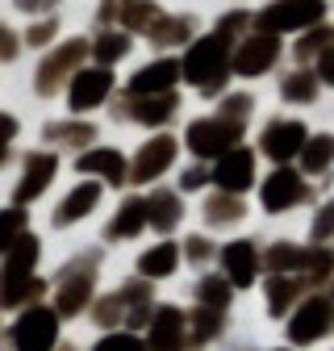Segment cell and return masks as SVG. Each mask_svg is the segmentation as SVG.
Returning a JSON list of instances; mask_svg holds the SVG:
<instances>
[{
    "mask_svg": "<svg viewBox=\"0 0 334 351\" xmlns=\"http://www.w3.org/2000/svg\"><path fill=\"white\" fill-rule=\"evenodd\" d=\"M184 71L192 84H201L205 93H218L226 80V38H205L192 47V55L184 59Z\"/></svg>",
    "mask_w": 334,
    "mask_h": 351,
    "instance_id": "cell-1",
    "label": "cell"
},
{
    "mask_svg": "<svg viewBox=\"0 0 334 351\" xmlns=\"http://www.w3.org/2000/svg\"><path fill=\"white\" fill-rule=\"evenodd\" d=\"M322 21H326L322 0H284V5L264 13L268 29H305V25H322Z\"/></svg>",
    "mask_w": 334,
    "mask_h": 351,
    "instance_id": "cell-2",
    "label": "cell"
},
{
    "mask_svg": "<svg viewBox=\"0 0 334 351\" xmlns=\"http://www.w3.org/2000/svg\"><path fill=\"white\" fill-rule=\"evenodd\" d=\"M330 326H334V301L313 297V301L301 305V314L288 322V339H292V343H313V339H322Z\"/></svg>",
    "mask_w": 334,
    "mask_h": 351,
    "instance_id": "cell-3",
    "label": "cell"
},
{
    "mask_svg": "<svg viewBox=\"0 0 334 351\" xmlns=\"http://www.w3.org/2000/svg\"><path fill=\"white\" fill-rule=\"evenodd\" d=\"M238 130H242V121H234V117H226V121H192L188 147L196 155H218L230 143H238Z\"/></svg>",
    "mask_w": 334,
    "mask_h": 351,
    "instance_id": "cell-4",
    "label": "cell"
},
{
    "mask_svg": "<svg viewBox=\"0 0 334 351\" xmlns=\"http://www.w3.org/2000/svg\"><path fill=\"white\" fill-rule=\"evenodd\" d=\"M55 330H59V322H55L51 310H29L17 322V330H13L17 351H51L55 347Z\"/></svg>",
    "mask_w": 334,
    "mask_h": 351,
    "instance_id": "cell-5",
    "label": "cell"
},
{
    "mask_svg": "<svg viewBox=\"0 0 334 351\" xmlns=\"http://www.w3.org/2000/svg\"><path fill=\"white\" fill-rule=\"evenodd\" d=\"M305 125L301 121H280V125H268V134H264V151L272 159H292V155H301L305 151Z\"/></svg>",
    "mask_w": 334,
    "mask_h": 351,
    "instance_id": "cell-6",
    "label": "cell"
},
{
    "mask_svg": "<svg viewBox=\"0 0 334 351\" xmlns=\"http://www.w3.org/2000/svg\"><path fill=\"white\" fill-rule=\"evenodd\" d=\"M305 197V184H301V176L297 171H276L268 189H264V205L268 209H288V205H297Z\"/></svg>",
    "mask_w": 334,
    "mask_h": 351,
    "instance_id": "cell-7",
    "label": "cell"
},
{
    "mask_svg": "<svg viewBox=\"0 0 334 351\" xmlns=\"http://www.w3.org/2000/svg\"><path fill=\"white\" fill-rule=\"evenodd\" d=\"M176 75H180V63H172V59H163V63H151L146 71H138V75L130 80V88H134V97L167 93V88L176 84Z\"/></svg>",
    "mask_w": 334,
    "mask_h": 351,
    "instance_id": "cell-8",
    "label": "cell"
},
{
    "mask_svg": "<svg viewBox=\"0 0 334 351\" xmlns=\"http://www.w3.org/2000/svg\"><path fill=\"white\" fill-rule=\"evenodd\" d=\"M172 155H176V143L172 138H155V143H146L142 147V155L134 159V180H155V176L172 163Z\"/></svg>",
    "mask_w": 334,
    "mask_h": 351,
    "instance_id": "cell-9",
    "label": "cell"
},
{
    "mask_svg": "<svg viewBox=\"0 0 334 351\" xmlns=\"http://www.w3.org/2000/svg\"><path fill=\"white\" fill-rule=\"evenodd\" d=\"M109 93V71H79L71 84V109H92Z\"/></svg>",
    "mask_w": 334,
    "mask_h": 351,
    "instance_id": "cell-10",
    "label": "cell"
},
{
    "mask_svg": "<svg viewBox=\"0 0 334 351\" xmlns=\"http://www.w3.org/2000/svg\"><path fill=\"white\" fill-rule=\"evenodd\" d=\"M218 184L226 189V193H242L246 184H250V151H230L222 163H218Z\"/></svg>",
    "mask_w": 334,
    "mask_h": 351,
    "instance_id": "cell-11",
    "label": "cell"
},
{
    "mask_svg": "<svg viewBox=\"0 0 334 351\" xmlns=\"http://www.w3.org/2000/svg\"><path fill=\"white\" fill-rule=\"evenodd\" d=\"M272 59H276V42H272V38H250V42H242L234 67H238L242 75H259L264 67H272Z\"/></svg>",
    "mask_w": 334,
    "mask_h": 351,
    "instance_id": "cell-12",
    "label": "cell"
},
{
    "mask_svg": "<svg viewBox=\"0 0 334 351\" xmlns=\"http://www.w3.org/2000/svg\"><path fill=\"white\" fill-rule=\"evenodd\" d=\"M180 343H184V318L176 310H159L151 330V351H180Z\"/></svg>",
    "mask_w": 334,
    "mask_h": 351,
    "instance_id": "cell-13",
    "label": "cell"
},
{
    "mask_svg": "<svg viewBox=\"0 0 334 351\" xmlns=\"http://www.w3.org/2000/svg\"><path fill=\"white\" fill-rule=\"evenodd\" d=\"M51 171H55V155H29L25 180H21V189H17V201H29L34 193L47 189V184H51Z\"/></svg>",
    "mask_w": 334,
    "mask_h": 351,
    "instance_id": "cell-14",
    "label": "cell"
},
{
    "mask_svg": "<svg viewBox=\"0 0 334 351\" xmlns=\"http://www.w3.org/2000/svg\"><path fill=\"white\" fill-rule=\"evenodd\" d=\"M226 272L234 285H250V276H255V247L250 243H230L226 247Z\"/></svg>",
    "mask_w": 334,
    "mask_h": 351,
    "instance_id": "cell-15",
    "label": "cell"
},
{
    "mask_svg": "<svg viewBox=\"0 0 334 351\" xmlns=\"http://www.w3.org/2000/svg\"><path fill=\"white\" fill-rule=\"evenodd\" d=\"M79 167L84 171H105V180H125V159L117 155V151H92V155H84L79 159Z\"/></svg>",
    "mask_w": 334,
    "mask_h": 351,
    "instance_id": "cell-16",
    "label": "cell"
},
{
    "mask_svg": "<svg viewBox=\"0 0 334 351\" xmlns=\"http://www.w3.org/2000/svg\"><path fill=\"white\" fill-rule=\"evenodd\" d=\"M301 159H305V171H326V167L334 163V138H330V134L309 138L305 151H301Z\"/></svg>",
    "mask_w": 334,
    "mask_h": 351,
    "instance_id": "cell-17",
    "label": "cell"
},
{
    "mask_svg": "<svg viewBox=\"0 0 334 351\" xmlns=\"http://www.w3.org/2000/svg\"><path fill=\"white\" fill-rule=\"evenodd\" d=\"M79 55H84V47H79V42H71V47H63V51H59V55H55V59L47 63V71H42V80H38V88H42V93H51V88L59 84V71H63V67H71V63H75Z\"/></svg>",
    "mask_w": 334,
    "mask_h": 351,
    "instance_id": "cell-18",
    "label": "cell"
},
{
    "mask_svg": "<svg viewBox=\"0 0 334 351\" xmlns=\"http://www.w3.org/2000/svg\"><path fill=\"white\" fill-rule=\"evenodd\" d=\"M176 247L172 243H163V247H155V251H146L142 255V276H167V272H172L176 268Z\"/></svg>",
    "mask_w": 334,
    "mask_h": 351,
    "instance_id": "cell-19",
    "label": "cell"
},
{
    "mask_svg": "<svg viewBox=\"0 0 334 351\" xmlns=\"http://www.w3.org/2000/svg\"><path fill=\"white\" fill-rule=\"evenodd\" d=\"M97 205V184H84V189H75L67 201H63V209H59V222H71V217H84Z\"/></svg>",
    "mask_w": 334,
    "mask_h": 351,
    "instance_id": "cell-20",
    "label": "cell"
},
{
    "mask_svg": "<svg viewBox=\"0 0 334 351\" xmlns=\"http://www.w3.org/2000/svg\"><path fill=\"white\" fill-rule=\"evenodd\" d=\"M301 272H305L309 280H330V276H334V255H330L326 247L305 251V255H301Z\"/></svg>",
    "mask_w": 334,
    "mask_h": 351,
    "instance_id": "cell-21",
    "label": "cell"
},
{
    "mask_svg": "<svg viewBox=\"0 0 334 351\" xmlns=\"http://www.w3.org/2000/svg\"><path fill=\"white\" fill-rule=\"evenodd\" d=\"M172 109H176V97H172V93H159L155 101H142L134 113H138V121H146V125H159V121H167V117H172Z\"/></svg>",
    "mask_w": 334,
    "mask_h": 351,
    "instance_id": "cell-22",
    "label": "cell"
},
{
    "mask_svg": "<svg viewBox=\"0 0 334 351\" xmlns=\"http://www.w3.org/2000/svg\"><path fill=\"white\" fill-rule=\"evenodd\" d=\"M146 201H125L121 205V217H117V222H113V234H134L142 222H146Z\"/></svg>",
    "mask_w": 334,
    "mask_h": 351,
    "instance_id": "cell-23",
    "label": "cell"
},
{
    "mask_svg": "<svg viewBox=\"0 0 334 351\" xmlns=\"http://www.w3.org/2000/svg\"><path fill=\"white\" fill-rule=\"evenodd\" d=\"M151 222L159 226V230H167V226H176V217H180V201L172 197V193H159L155 201H151Z\"/></svg>",
    "mask_w": 334,
    "mask_h": 351,
    "instance_id": "cell-24",
    "label": "cell"
},
{
    "mask_svg": "<svg viewBox=\"0 0 334 351\" xmlns=\"http://www.w3.org/2000/svg\"><path fill=\"white\" fill-rule=\"evenodd\" d=\"M21 226H25V213L21 209H9V213H0V251H13L21 239Z\"/></svg>",
    "mask_w": 334,
    "mask_h": 351,
    "instance_id": "cell-25",
    "label": "cell"
},
{
    "mask_svg": "<svg viewBox=\"0 0 334 351\" xmlns=\"http://www.w3.org/2000/svg\"><path fill=\"white\" fill-rule=\"evenodd\" d=\"M297 297V280H284V276H272V289H268V301H272V314H284V305Z\"/></svg>",
    "mask_w": 334,
    "mask_h": 351,
    "instance_id": "cell-26",
    "label": "cell"
},
{
    "mask_svg": "<svg viewBox=\"0 0 334 351\" xmlns=\"http://www.w3.org/2000/svg\"><path fill=\"white\" fill-rule=\"evenodd\" d=\"M84 301H88V276H79L75 285H67V289H63V297H59V310H63V314H75Z\"/></svg>",
    "mask_w": 334,
    "mask_h": 351,
    "instance_id": "cell-27",
    "label": "cell"
},
{
    "mask_svg": "<svg viewBox=\"0 0 334 351\" xmlns=\"http://www.w3.org/2000/svg\"><path fill=\"white\" fill-rule=\"evenodd\" d=\"M313 93H318V80L313 75H292L284 84V97L288 101H313Z\"/></svg>",
    "mask_w": 334,
    "mask_h": 351,
    "instance_id": "cell-28",
    "label": "cell"
},
{
    "mask_svg": "<svg viewBox=\"0 0 334 351\" xmlns=\"http://www.w3.org/2000/svg\"><path fill=\"white\" fill-rule=\"evenodd\" d=\"M330 234H334V201H326L322 213H318V222H313V243H326Z\"/></svg>",
    "mask_w": 334,
    "mask_h": 351,
    "instance_id": "cell-29",
    "label": "cell"
},
{
    "mask_svg": "<svg viewBox=\"0 0 334 351\" xmlns=\"http://www.w3.org/2000/svg\"><path fill=\"white\" fill-rule=\"evenodd\" d=\"M238 213H242V205H238V201L218 197L214 205H209V222H230V217H238Z\"/></svg>",
    "mask_w": 334,
    "mask_h": 351,
    "instance_id": "cell-30",
    "label": "cell"
},
{
    "mask_svg": "<svg viewBox=\"0 0 334 351\" xmlns=\"http://www.w3.org/2000/svg\"><path fill=\"white\" fill-rule=\"evenodd\" d=\"M97 55H101V59H121V55H125V38H117V34L101 38V42H97Z\"/></svg>",
    "mask_w": 334,
    "mask_h": 351,
    "instance_id": "cell-31",
    "label": "cell"
},
{
    "mask_svg": "<svg viewBox=\"0 0 334 351\" xmlns=\"http://www.w3.org/2000/svg\"><path fill=\"white\" fill-rule=\"evenodd\" d=\"M97 351H142V343L130 339V335H113V339H105Z\"/></svg>",
    "mask_w": 334,
    "mask_h": 351,
    "instance_id": "cell-32",
    "label": "cell"
},
{
    "mask_svg": "<svg viewBox=\"0 0 334 351\" xmlns=\"http://www.w3.org/2000/svg\"><path fill=\"white\" fill-rule=\"evenodd\" d=\"M201 297L222 310V305H226V285H222V280H205V285H201Z\"/></svg>",
    "mask_w": 334,
    "mask_h": 351,
    "instance_id": "cell-33",
    "label": "cell"
},
{
    "mask_svg": "<svg viewBox=\"0 0 334 351\" xmlns=\"http://www.w3.org/2000/svg\"><path fill=\"white\" fill-rule=\"evenodd\" d=\"M318 80L322 84H334V47L318 55Z\"/></svg>",
    "mask_w": 334,
    "mask_h": 351,
    "instance_id": "cell-34",
    "label": "cell"
},
{
    "mask_svg": "<svg viewBox=\"0 0 334 351\" xmlns=\"http://www.w3.org/2000/svg\"><path fill=\"white\" fill-rule=\"evenodd\" d=\"M125 21H130V25H146V21H155V5H134L130 13H125Z\"/></svg>",
    "mask_w": 334,
    "mask_h": 351,
    "instance_id": "cell-35",
    "label": "cell"
},
{
    "mask_svg": "<svg viewBox=\"0 0 334 351\" xmlns=\"http://www.w3.org/2000/svg\"><path fill=\"white\" fill-rule=\"evenodd\" d=\"M9 138H13V117H0V163L9 155Z\"/></svg>",
    "mask_w": 334,
    "mask_h": 351,
    "instance_id": "cell-36",
    "label": "cell"
},
{
    "mask_svg": "<svg viewBox=\"0 0 334 351\" xmlns=\"http://www.w3.org/2000/svg\"><path fill=\"white\" fill-rule=\"evenodd\" d=\"M51 34H55V21H47V25H34V29H29V42H34V47H42V42H47Z\"/></svg>",
    "mask_w": 334,
    "mask_h": 351,
    "instance_id": "cell-37",
    "label": "cell"
},
{
    "mask_svg": "<svg viewBox=\"0 0 334 351\" xmlns=\"http://www.w3.org/2000/svg\"><path fill=\"white\" fill-rule=\"evenodd\" d=\"M0 55H5V59H13V55H17V47H13V34H9L5 25H0Z\"/></svg>",
    "mask_w": 334,
    "mask_h": 351,
    "instance_id": "cell-38",
    "label": "cell"
},
{
    "mask_svg": "<svg viewBox=\"0 0 334 351\" xmlns=\"http://www.w3.org/2000/svg\"><path fill=\"white\" fill-rule=\"evenodd\" d=\"M201 180H205V171H201V167H192V171H188V176H184V184H188V189H196V184H201Z\"/></svg>",
    "mask_w": 334,
    "mask_h": 351,
    "instance_id": "cell-39",
    "label": "cell"
},
{
    "mask_svg": "<svg viewBox=\"0 0 334 351\" xmlns=\"http://www.w3.org/2000/svg\"><path fill=\"white\" fill-rule=\"evenodd\" d=\"M192 255L201 259V255H209V247H205V239H192Z\"/></svg>",
    "mask_w": 334,
    "mask_h": 351,
    "instance_id": "cell-40",
    "label": "cell"
},
{
    "mask_svg": "<svg viewBox=\"0 0 334 351\" xmlns=\"http://www.w3.org/2000/svg\"><path fill=\"white\" fill-rule=\"evenodd\" d=\"M21 5L25 9H38V5H51V0H21Z\"/></svg>",
    "mask_w": 334,
    "mask_h": 351,
    "instance_id": "cell-41",
    "label": "cell"
}]
</instances>
